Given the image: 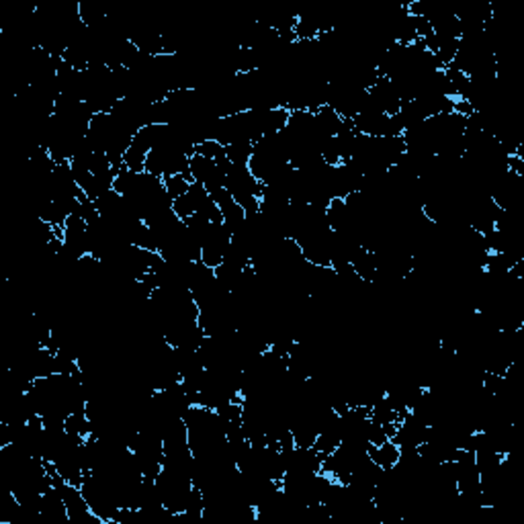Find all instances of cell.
Wrapping results in <instances>:
<instances>
[{
  "instance_id": "1",
  "label": "cell",
  "mask_w": 524,
  "mask_h": 524,
  "mask_svg": "<svg viewBox=\"0 0 524 524\" xmlns=\"http://www.w3.org/2000/svg\"><path fill=\"white\" fill-rule=\"evenodd\" d=\"M366 455H369V459H371L377 467H381V469L385 471V469H391V467L397 465L400 455H402V449H400V445H395L393 440H388V442H383L381 447L369 445Z\"/></svg>"
},
{
  "instance_id": "2",
  "label": "cell",
  "mask_w": 524,
  "mask_h": 524,
  "mask_svg": "<svg viewBox=\"0 0 524 524\" xmlns=\"http://www.w3.org/2000/svg\"><path fill=\"white\" fill-rule=\"evenodd\" d=\"M162 181H164V188H166L170 199H179V197L186 195L191 184H193V179H188L184 174H170V177H164Z\"/></svg>"
}]
</instances>
